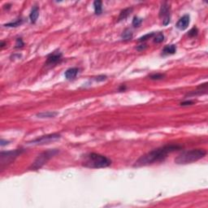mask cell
Returning a JSON list of instances; mask_svg holds the SVG:
<instances>
[{
  "label": "cell",
  "instance_id": "obj_1",
  "mask_svg": "<svg viewBox=\"0 0 208 208\" xmlns=\"http://www.w3.org/2000/svg\"><path fill=\"white\" fill-rule=\"evenodd\" d=\"M181 148L182 147L178 145H167L155 149L139 158L134 164V167H142L163 161L167 158L168 154L181 150Z\"/></svg>",
  "mask_w": 208,
  "mask_h": 208
},
{
  "label": "cell",
  "instance_id": "obj_2",
  "mask_svg": "<svg viewBox=\"0 0 208 208\" xmlns=\"http://www.w3.org/2000/svg\"><path fill=\"white\" fill-rule=\"evenodd\" d=\"M112 164V160L104 155L90 153L83 158L82 166L88 168H107Z\"/></svg>",
  "mask_w": 208,
  "mask_h": 208
},
{
  "label": "cell",
  "instance_id": "obj_3",
  "mask_svg": "<svg viewBox=\"0 0 208 208\" xmlns=\"http://www.w3.org/2000/svg\"><path fill=\"white\" fill-rule=\"evenodd\" d=\"M206 154V151L203 149H194L184 151L176 158L175 163L176 164H188L194 163L204 157Z\"/></svg>",
  "mask_w": 208,
  "mask_h": 208
},
{
  "label": "cell",
  "instance_id": "obj_4",
  "mask_svg": "<svg viewBox=\"0 0 208 208\" xmlns=\"http://www.w3.org/2000/svg\"><path fill=\"white\" fill-rule=\"evenodd\" d=\"M58 152H59V150L55 149L49 150L44 151L42 154H40V155L37 156V159H35V161L32 164L31 169L32 170H37V169L41 168L45 163H46V162L50 159H51L53 156H55Z\"/></svg>",
  "mask_w": 208,
  "mask_h": 208
},
{
  "label": "cell",
  "instance_id": "obj_5",
  "mask_svg": "<svg viewBox=\"0 0 208 208\" xmlns=\"http://www.w3.org/2000/svg\"><path fill=\"white\" fill-rule=\"evenodd\" d=\"M24 151L23 149L15 150H10V151H2L0 154V164H1V168H3L6 165H8L11 163L12 161L15 160L16 158H17L19 155H20Z\"/></svg>",
  "mask_w": 208,
  "mask_h": 208
},
{
  "label": "cell",
  "instance_id": "obj_6",
  "mask_svg": "<svg viewBox=\"0 0 208 208\" xmlns=\"http://www.w3.org/2000/svg\"><path fill=\"white\" fill-rule=\"evenodd\" d=\"M60 138V135L58 134H48L46 136H42L41 137L33 140L32 141H30L29 144H35V145H44V144H48L50 142L55 141L56 140Z\"/></svg>",
  "mask_w": 208,
  "mask_h": 208
},
{
  "label": "cell",
  "instance_id": "obj_7",
  "mask_svg": "<svg viewBox=\"0 0 208 208\" xmlns=\"http://www.w3.org/2000/svg\"><path fill=\"white\" fill-rule=\"evenodd\" d=\"M159 17L163 18V25H168L170 23V6L168 3H163L159 10Z\"/></svg>",
  "mask_w": 208,
  "mask_h": 208
},
{
  "label": "cell",
  "instance_id": "obj_8",
  "mask_svg": "<svg viewBox=\"0 0 208 208\" xmlns=\"http://www.w3.org/2000/svg\"><path fill=\"white\" fill-rule=\"evenodd\" d=\"M62 57H63V55H62L61 52L59 51H54L51 54H50L48 56H47V59H46V62L45 65L46 66H55L58 63H60L62 60Z\"/></svg>",
  "mask_w": 208,
  "mask_h": 208
},
{
  "label": "cell",
  "instance_id": "obj_9",
  "mask_svg": "<svg viewBox=\"0 0 208 208\" xmlns=\"http://www.w3.org/2000/svg\"><path fill=\"white\" fill-rule=\"evenodd\" d=\"M190 22V16L189 15H184L176 23V28L180 30H186Z\"/></svg>",
  "mask_w": 208,
  "mask_h": 208
},
{
  "label": "cell",
  "instance_id": "obj_10",
  "mask_svg": "<svg viewBox=\"0 0 208 208\" xmlns=\"http://www.w3.org/2000/svg\"><path fill=\"white\" fill-rule=\"evenodd\" d=\"M78 72H79V68H71L65 72L64 76L65 78L68 80H72L76 78V77L77 76Z\"/></svg>",
  "mask_w": 208,
  "mask_h": 208
},
{
  "label": "cell",
  "instance_id": "obj_11",
  "mask_svg": "<svg viewBox=\"0 0 208 208\" xmlns=\"http://www.w3.org/2000/svg\"><path fill=\"white\" fill-rule=\"evenodd\" d=\"M207 91V83H204L203 85H201L199 87H197L196 90L192 91L191 93H188L189 96H196V95H201V94H204L206 93Z\"/></svg>",
  "mask_w": 208,
  "mask_h": 208
},
{
  "label": "cell",
  "instance_id": "obj_12",
  "mask_svg": "<svg viewBox=\"0 0 208 208\" xmlns=\"http://www.w3.org/2000/svg\"><path fill=\"white\" fill-rule=\"evenodd\" d=\"M176 45H167L163 49L162 51V55L166 56V55H174L176 53Z\"/></svg>",
  "mask_w": 208,
  "mask_h": 208
},
{
  "label": "cell",
  "instance_id": "obj_13",
  "mask_svg": "<svg viewBox=\"0 0 208 208\" xmlns=\"http://www.w3.org/2000/svg\"><path fill=\"white\" fill-rule=\"evenodd\" d=\"M38 16H39V8H38V7H37V6H34V7L32 8V10H31V12H30V19L31 23L34 24L35 22L37 21Z\"/></svg>",
  "mask_w": 208,
  "mask_h": 208
},
{
  "label": "cell",
  "instance_id": "obj_14",
  "mask_svg": "<svg viewBox=\"0 0 208 208\" xmlns=\"http://www.w3.org/2000/svg\"><path fill=\"white\" fill-rule=\"evenodd\" d=\"M58 114H59V113L55 112H46L38 113V114H37V116L38 118H42V119H45V118H54Z\"/></svg>",
  "mask_w": 208,
  "mask_h": 208
},
{
  "label": "cell",
  "instance_id": "obj_15",
  "mask_svg": "<svg viewBox=\"0 0 208 208\" xmlns=\"http://www.w3.org/2000/svg\"><path fill=\"white\" fill-rule=\"evenodd\" d=\"M132 11H133V8H125V9L122 10V11H120V16H119V18H118V20L120 21V20H125V19L130 15V13Z\"/></svg>",
  "mask_w": 208,
  "mask_h": 208
},
{
  "label": "cell",
  "instance_id": "obj_16",
  "mask_svg": "<svg viewBox=\"0 0 208 208\" xmlns=\"http://www.w3.org/2000/svg\"><path fill=\"white\" fill-rule=\"evenodd\" d=\"M102 1H99V0H96V1H94V3H93L94 12H95V15H97V16H100L102 14Z\"/></svg>",
  "mask_w": 208,
  "mask_h": 208
},
{
  "label": "cell",
  "instance_id": "obj_17",
  "mask_svg": "<svg viewBox=\"0 0 208 208\" xmlns=\"http://www.w3.org/2000/svg\"><path fill=\"white\" fill-rule=\"evenodd\" d=\"M133 36H134V34H133V32L131 31L129 29H126L124 32H123V33L121 34V37H122L123 40L124 41H128V40H131L132 38H133Z\"/></svg>",
  "mask_w": 208,
  "mask_h": 208
},
{
  "label": "cell",
  "instance_id": "obj_18",
  "mask_svg": "<svg viewBox=\"0 0 208 208\" xmlns=\"http://www.w3.org/2000/svg\"><path fill=\"white\" fill-rule=\"evenodd\" d=\"M22 22H23V20H22V19H18V20H16V21L11 22V23H8V24H4V26L5 27H17V26H20V25L22 24Z\"/></svg>",
  "mask_w": 208,
  "mask_h": 208
},
{
  "label": "cell",
  "instance_id": "obj_19",
  "mask_svg": "<svg viewBox=\"0 0 208 208\" xmlns=\"http://www.w3.org/2000/svg\"><path fill=\"white\" fill-rule=\"evenodd\" d=\"M164 39V35L163 33H159L158 34L155 35V38H154V42L156 43H161Z\"/></svg>",
  "mask_w": 208,
  "mask_h": 208
},
{
  "label": "cell",
  "instance_id": "obj_20",
  "mask_svg": "<svg viewBox=\"0 0 208 208\" xmlns=\"http://www.w3.org/2000/svg\"><path fill=\"white\" fill-rule=\"evenodd\" d=\"M156 34L155 33H147V34L144 35V36H142V37H141L140 38L138 39L139 42H144V41L147 40V39H150V38H151V37H155V35Z\"/></svg>",
  "mask_w": 208,
  "mask_h": 208
},
{
  "label": "cell",
  "instance_id": "obj_21",
  "mask_svg": "<svg viewBox=\"0 0 208 208\" xmlns=\"http://www.w3.org/2000/svg\"><path fill=\"white\" fill-rule=\"evenodd\" d=\"M143 21V20L141 18H139L137 16H135L133 20V26L134 27H139Z\"/></svg>",
  "mask_w": 208,
  "mask_h": 208
},
{
  "label": "cell",
  "instance_id": "obj_22",
  "mask_svg": "<svg viewBox=\"0 0 208 208\" xmlns=\"http://www.w3.org/2000/svg\"><path fill=\"white\" fill-rule=\"evenodd\" d=\"M164 77H165V75L162 74V73H155V74L151 75V76L150 77V78L151 80H161V79H163Z\"/></svg>",
  "mask_w": 208,
  "mask_h": 208
},
{
  "label": "cell",
  "instance_id": "obj_23",
  "mask_svg": "<svg viewBox=\"0 0 208 208\" xmlns=\"http://www.w3.org/2000/svg\"><path fill=\"white\" fill-rule=\"evenodd\" d=\"M197 33H198V30H197V29L196 27H194L193 29H191V30L189 31V33H188V36L190 37H195V36H197Z\"/></svg>",
  "mask_w": 208,
  "mask_h": 208
},
{
  "label": "cell",
  "instance_id": "obj_24",
  "mask_svg": "<svg viewBox=\"0 0 208 208\" xmlns=\"http://www.w3.org/2000/svg\"><path fill=\"white\" fill-rule=\"evenodd\" d=\"M24 46V42H23V40H22V38H17L16 39V46H15V48L16 49H18V48H21V47H23Z\"/></svg>",
  "mask_w": 208,
  "mask_h": 208
},
{
  "label": "cell",
  "instance_id": "obj_25",
  "mask_svg": "<svg viewBox=\"0 0 208 208\" xmlns=\"http://www.w3.org/2000/svg\"><path fill=\"white\" fill-rule=\"evenodd\" d=\"M107 79V76H104V75H101V76H99V77H97L96 79L95 80H97V81H103V80H105Z\"/></svg>",
  "mask_w": 208,
  "mask_h": 208
},
{
  "label": "cell",
  "instance_id": "obj_26",
  "mask_svg": "<svg viewBox=\"0 0 208 208\" xmlns=\"http://www.w3.org/2000/svg\"><path fill=\"white\" fill-rule=\"evenodd\" d=\"M147 46L146 45V44H141V45L138 46H137V50L139 51H144L145 49L147 48Z\"/></svg>",
  "mask_w": 208,
  "mask_h": 208
},
{
  "label": "cell",
  "instance_id": "obj_27",
  "mask_svg": "<svg viewBox=\"0 0 208 208\" xmlns=\"http://www.w3.org/2000/svg\"><path fill=\"white\" fill-rule=\"evenodd\" d=\"M194 103V101H185L181 102V106H189V105H193Z\"/></svg>",
  "mask_w": 208,
  "mask_h": 208
},
{
  "label": "cell",
  "instance_id": "obj_28",
  "mask_svg": "<svg viewBox=\"0 0 208 208\" xmlns=\"http://www.w3.org/2000/svg\"><path fill=\"white\" fill-rule=\"evenodd\" d=\"M9 144V141H4L3 139H1V141H0V145L3 147V146H6V145Z\"/></svg>",
  "mask_w": 208,
  "mask_h": 208
},
{
  "label": "cell",
  "instance_id": "obj_29",
  "mask_svg": "<svg viewBox=\"0 0 208 208\" xmlns=\"http://www.w3.org/2000/svg\"><path fill=\"white\" fill-rule=\"evenodd\" d=\"M125 89H126L125 86H121V87H120V90H124Z\"/></svg>",
  "mask_w": 208,
  "mask_h": 208
},
{
  "label": "cell",
  "instance_id": "obj_30",
  "mask_svg": "<svg viewBox=\"0 0 208 208\" xmlns=\"http://www.w3.org/2000/svg\"><path fill=\"white\" fill-rule=\"evenodd\" d=\"M4 45H5V43H4V42H2V43H1V47L3 48V46H4Z\"/></svg>",
  "mask_w": 208,
  "mask_h": 208
}]
</instances>
